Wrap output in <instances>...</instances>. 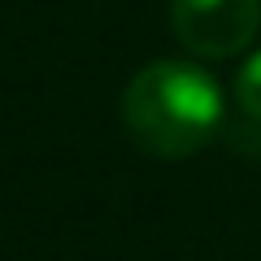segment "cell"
<instances>
[{
    "mask_svg": "<svg viewBox=\"0 0 261 261\" xmlns=\"http://www.w3.org/2000/svg\"><path fill=\"white\" fill-rule=\"evenodd\" d=\"M226 100L218 83L187 61H152L126 83L122 118L130 140L157 157H187L222 126Z\"/></svg>",
    "mask_w": 261,
    "mask_h": 261,
    "instance_id": "1",
    "label": "cell"
},
{
    "mask_svg": "<svg viewBox=\"0 0 261 261\" xmlns=\"http://www.w3.org/2000/svg\"><path fill=\"white\" fill-rule=\"evenodd\" d=\"M174 35L200 57H235L261 27V0H174Z\"/></svg>",
    "mask_w": 261,
    "mask_h": 261,
    "instance_id": "2",
    "label": "cell"
},
{
    "mask_svg": "<svg viewBox=\"0 0 261 261\" xmlns=\"http://www.w3.org/2000/svg\"><path fill=\"white\" fill-rule=\"evenodd\" d=\"M235 100H240L244 118H248L252 126H261V53L244 61L240 79H235Z\"/></svg>",
    "mask_w": 261,
    "mask_h": 261,
    "instance_id": "3",
    "label": "cell"
}]
</instances>
